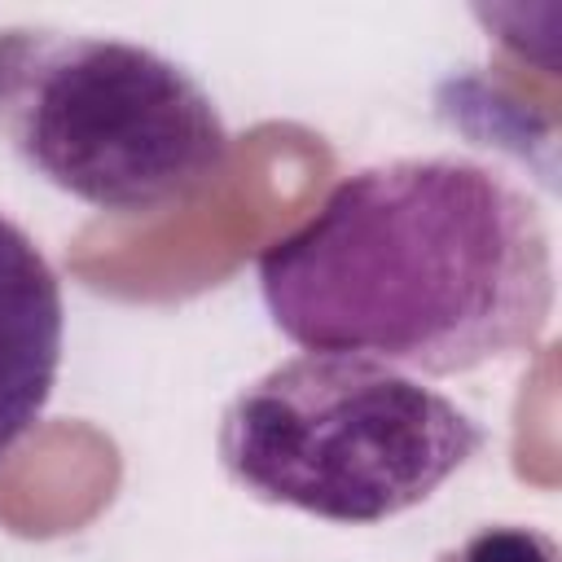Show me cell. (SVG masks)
Returning a JSON list of instances; mask_svg holds the SVG:
<instances>
[{"instance_id":"obj_5","label":"cell","mask_w":562,"mask_h":562,"mask_svg":"<svg viewBox=\"0 0 562 562\" xmlns=\"http://www.w3.org/2000/svg\"><path fill=\"white\" fill-rule=\"evenodd\" d=\"M435 562H562V558H558L553 536L540 527L487 522L470 531L465 540H457L452 549H443Z\"/></svg>"},{"instance_id":"obj_3","label":"cell","mask_w":562,"mask_h":562,"mask_svg":"<svg viewBox=\"0 0 562 562\" xmlns=\"http://www.w3.org/2000/svg\"><path fill=\"white\" fill-rule=\"evenodd\" d=\"M0 140L53 189L114 215L180 206L228 167V127L184 66L57 26H0Z\"/></svg>"},{"instance_id":"obj_1","label":"cell","mask_w":562,"mask_h":562,"mask_svg":"<svg viewBox=\"0 0 562 562\" xmlns=\"http://www.w3.org/2000/svg\"><path fill=\"white\" fill-rule=\"evenodd\" d=\"M259 294L303 351L448 378L540 342L553 246L536 202L492 167L391 158L263 246Z\"/></svg>"},{"instance_id":"obj_2","label":"cell","mask_w":562,"mask_h":562,"mask_svg":"<svg viewBox=\"0 0 562 562\" xmlns=\"http://www.w3.org/2000/svg\"><path fill=\"white\" fill-rule=\"evenodd\" d=\"M215 448L246 496L369 527L448 483L483 426L395 364L303 351L233 395Z\"/></svg>"},{"instance_id":"obj_4","label":"cell","mask_w":562,"mask_h":562,"mask_svg":"<svg viewBox=\"0 0 562 562\" xmlns=\"http://www.w3.org/2000/svg\"><path fill=\"white\" fill-rule=\"evenodd\" d=\"M61 281L26 228L0 215V461L35 430L61 369Z\"/></svg>"}]
</instances>
